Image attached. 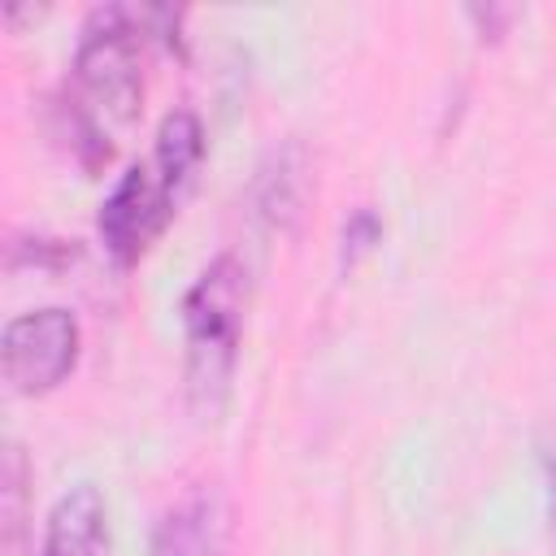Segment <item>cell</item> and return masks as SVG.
I'll list each match as a JSON object with an SVG mask.
<instances>
[{
	"label": "cell",
	"instance_id": "cell-3",
	"mask_svg": "<svg viewBox=\"0 0 556 556\" xmlns=\"http://www.w3.org/2000/svg\"><path fill=\"white\" fill-rule=\"evenodd\" d=\"M74 78L83 139H91L100 156H109V130L130 126L143 104V61L126 9L109 4L87 17L74 56Z\"/></svg>",
	"mask_w": 556,
	"mask_h": 556
},
{
	"label": "cell",
	"instance_id": "cell-7",
	"mask_svg": "<svg viewBox=\"0 0 556 556\" xmlns=\"http://www.w3.org/2000/svg\"><path fill=\"white\" fill-rule=\"evenodd\" d=\"M374 239H378V222H374V213H365V208H361V213L343 226V256L352 261V256H356V252H365Z\"/></svg>",
	"mask_w": 556,
	"mask_h": 556
},
{
	"label": "cell",
	"instance_id": "cell-2",
	"mask_svg": "<svg viewBox=\"0 0 556 556\" xmlns=\"http://www.w3.org/2000/svg\"><path fill=\"white\" fill-rule=\"evenodd\" d=\"M243 304H248V274L230 252L208 261L182 300L187 400L200 421H217L230 395L239 334H243Z\"/></svg>",
	"mask_w": 556,
	"mask_h": 556
},
{
	"label": "cell",
	"instance_id": "cell-4",
	"mask_svg": "<svg viewBox=\"0 0 556 556\" xmlns=\"http://www.w3.org/2000/svg\"><path fill=\"white\" fill-rule=\"evenodd\" d=\"M78 317L70 308H35L4 326L0 369L17 395H43L61 387L78 365Z\"/></svg>",
	"mask_w": 556,
	"mask_h": 556
},
{
	"label": "cell",
	"instance_id": "cell-5",
	"mask_svg": "<svg viewBox=\"0 0 556 556\" xmlns=\"http://www.w3.org/2000/svg\"><path fill=\"white\" fill-rule=\"evenodd\" d=\"M230 521L217 491H191L178 500L152 534V556H226Z\"/></svg>",
	"mask_w": 556,
	"mask_h": 556
},
{
	"label": "cell",
	"instance_id": "cell-6",
	"mask_svg": "<svg viewBox=\"0 0 556 556\" xmlns=\"http://www.w3.org/2000/svg\"><path fill=\"white\" fill-rule=\"evenodd\" d=\"M39 556H109V508L100 486L78 482L52 504Z\"/></svg>",
	"mask_w": 556,
	"mask_h": 556
},
{
	"label": "cell",
	"instance_id": "cell-1",
	"mask_svg": "<svg viewBox=\"0 0 556 556\" xmlns=\"http://www.w3.org/2000/svg\"><path fill=\"white\" fill-rule=\"evenodd\" d=\"M200 156H204L200 117L191 109H174L156 130L152 156L143 165H130L100 204V239L117 265H135L156 243V235L178 213V200L187 195Z\"/></svg>",
	"mask_w": 556,
	"mask_h": 556
},
{
	"label": "cell",
	"instance_id": "cell-8",
	"mask_svg": "<svg viewBox=\"0 0 556 556\" xmlns=\"http://www.w3.org/2000/svg\"><path fill=\"white\" fill-rule=\"evenodd\" d=\"M543 469H547V513H552V530H556V456L543 452Z\"/></svg>",
	"mask_w": 556,
	"mask_h": 556
}]
</instances>
